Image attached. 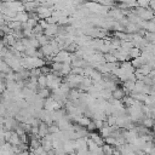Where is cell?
<instances>
[{
  "mask_svg": "<svg viewBox=\"0 0 155 155\" xmlns=\"http://www.w3.org/2000/svg\"><path fill=\"white\" fill-rule=\"evenodd\" d=\"M154 124H155V120L153 119V117H149V116H147L145 119H143V121H142V125L145 127V128H153V126H154Z\"/></svg>",
  "mask_w": 155,
  "mask_h": 155,
  "instance_id": "cell-1",
  "label": "cell"
},
{
  "mask_svg": "<svg viewBox=\"0 0 155 155\" xmlns=\"http://www.w3.org/2000/svg\"><path fill=\"white\" fill-rule=\"evenodd\" d=\"M140 54H142V51L139 50V48H137V47H132L130 51H128V57L130 58H138V57H140Z\"/></svg>",
  "mask_w": 155,
  "mask_h": 155,
  "instance_id": "cell-2",
  "label": "cell"
},
{
  "mask_svg": "<svg viewBox=\"0 0 155 155\" xmlns=\"http://www.w3.org/2000/svg\"><path fill=\"white\" fill-rule=\"evenodd\" d=\"M148 76H149L151 80H154V79H155V69H151V70H150V73L148 74Z\"/></svg>",
  "mask_w": 155,
  "mask_h": 155,
  "instance_id": "cell-3",
  "label": "cell"
}]
</instances>
